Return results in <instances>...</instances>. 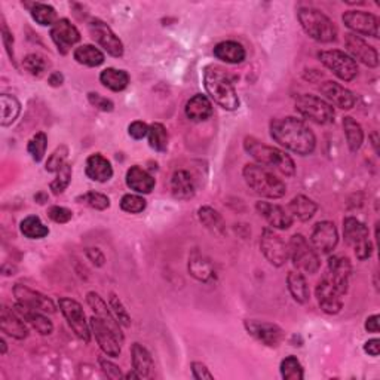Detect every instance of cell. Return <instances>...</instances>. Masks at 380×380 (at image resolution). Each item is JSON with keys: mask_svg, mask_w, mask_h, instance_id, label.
Returning <instances> with one entry per match:
<instances>
[{"mask_svg": "<svg viewBox=\"0 0 380 380\" xmlns=\"http://www.w3.org/2000/svg\"><path fill=\"white\" fill-rule=\"evenodd\" d=\"M23 67L26 72H28L32 76H42L48 67L46 59L39 54H28L23 59Z\"/></svg>", "mask_w": 380, "mask_h": 380, "instance_id": "cell-47", "label": "cell"}, {"mask_svg": "<svg viewBox=\"0 0 380 380\" xmlns=\"http://www.w3.org/2000/svg\"><path fill=\"white\" fill-rule=\"evenodd\" d=\"M88 99H89V103H91V106H94L98 110H102V112H113L115 104L112 99H108L97 93H89Z\"/></svg>", "mask_w": 380, "mask_h": 380, "instance_id": "cell-53", "label": "cell"}, {"mask_svg": "<svg viewBox=\"0 0 380 380\" xmlns=\"http://www.w3.org/2000/svg\"><path fill=\"white\" fill-rule=\"evenodd\" d=\"M376 137H377V134H376V133H373V134H372V138H373V146H374V150L377 152V138H376Z\"/></svg>", "mask_w": 380, "mask_h": 380, "instance_id": "cell-63", "label": "cell"}, {"mask_svg": "<svg viewBox=\"0 0 380 380\" xmlns=\"http://www.w3.org/2000/svg\"><path fill=\"white\" fill-rule=\"evenodd\" d=\"M14 296L17 298V303H21L27 307L36 309V311H42L45 314H54L57 307L54 302L48 296L36 292V289L28 288L23 284H15Z\"/></svg>", "mask_w": 380, "mask_h": 380, "instance_id": "cell-19", "label": "cell"}, {"mask_svg": "<svg viewBox=\"0 0 380 380\" xmlns=\"http://www.w3.org/2000/svg\"><path fill=\"white\" fill-rule=\"evenodd\" d=\"M86 303L89 305V307L93 309V312L94 315H97L98 318H102L103 321L113 330V332L121 337L122 340L125 339L124 337V333H122V330H121V323L117 321L116 316L113 315L112 312V309H110L107 306V303L103 300V297L99 296L98 293L95 292H91V293H88L86 294Z\"/></svg>", "mask_w": 380, "mask_h": 380, "instance_id": "cell-24", "label": "cell"}, {"mask_svg": "<svg viewBox=\"0 0 380 380\" xmlns=\"http://www.w3.org/2000/svg\"><path fill=\"white\" fill-rule=\"evenodd\" d=\"M14 311H15L19 316H21L27 324L32 325L39 334L48 336V334H51V333L54 332V324H53L51 319H49L48 316L44 315L45 312H42V311H36V309L27 307V306L21 305V303H17Z\"/></svg>", "mask_w": 380, "mask_h": 380, "instance_id": "cell-26", "label": "cell"}, {"mask_svg": "<svg viewBox=\"0 0 380 380\" xmlns=\"http://www.w3.org/2000/svg\"><path fill=\"white\" fill-rule=\"evenodd\" d=\"M98 363H99V367H102V370H103V373L107 376V379L117 380V379L124 377L121 368H119L116 364H113L112 361H108V359L99 358Z\"/></svg>", "mask_w": 380, "mask_h": 380, "instance_id": "cell-54", "label": "cell"}, {"mask_svg": "<svg viewBox=\"0 0 380 380\" xmlns=\"http://www.w3.org/2000/svg\"><path fill=\"white\" fill-rule=\"evenodd\" d=\"M59 311H61L63 316L68 327L72 328V332L82 340L85 343H89L91 340V328H89V323L86 321V316L81 303L70 297H61L58 300Z\"/></svg>", "mask_w": 380, "mask_h": 380, "instance_id": "cell-10", "label": "cell"}, {"mask_svg": "<svg viewBox=\"0 0 380 380\" xmlns=\"http://www.w3.org/2000/svg\"><path fill=\"white\" fill-rule=\"evenodd\" d=\"M0 346H2V355L6 354V342L5 339H0Z\"/></svg>", "mask_w": 380, "mask_h": 380, "instance_id": "cell-62", "label": "cell"}, {"mask_svg": "<svg viewBox=\"0 0 380 380\" xmlns=\"http://www.w3.org/2000/svg\"><path fill=\"white\" fill-rule=\"evenodd\" d=\"M76 201L79 204H84V205H88L89 208H94V209H98V211H104V209H107L110 207V199L103 195V193H98V192H88V193H84L81 196L76 198Z\"/></svg>", "mask_w": 380, "mask_h": 380, "instance_id": "cell-46", "label": "cell"}, {"mask_svg": "<svg viewBox=\"0 0 380 380\" xmlns=\"http://www.w3.org/2000/svg\"><path fill=\"white\" fill-rule=\"evenodd\" d=\"M89 328H91V333L95 336L98 346L102 348V351L107 357L117 358L121 355V346L124 343V340L119 337L102 318L94 315L89 319Z\"/></svg>", "mask_w": 380, "mask_h": 380, "instance_id": "cell-12", "label": "cell"}, {"mask_svg": "<svg viewBox=\"0 0 380 380\" xmlns=\"http://www.w3.org/2000/svg\"><path fill=\"white\" fill-rule=\"evenodd\" d=\"M288 251L289 258L293 260V265L298 272L314 275L319 271L321 263H319L318 251L303 235L296 234L289 238Z\"/></svg>", "mask_w": 380, "mask_h": 380, "instance_id": "cell-6", "label": "cell"}, {"mask_svg": "<svg viewBox=\"0 0 380 380\" xmlns=\"http://www.w3.org/2000/svg\"><path fill=\"white\" fill-rule=\"evenodd\" d=\"M345 46L348 53L351 54L352 59H358L359 63H363L367 67H377L379 66V54L376 49L368 45L361 36L348 33L345 35Z\"/></svg>", "mask_w": 380, "mask_h": 380, "instance_id": "cell-18", "label": "cell"}, {"mask_svg": "<svg viewBox=\"0 0 380 380\" xmlns=\"http://www.w3.org/2000/svg\"><path fill=\"white\" fill-rule=\"evenodd\" d=\"M298 23L305 33L319 44H332L337 39V27L325 14L314 8H300Z\"/></svg>", "mask_w": 380, "mask_h": 380, "instance_id": "cell-5", "label": "cell"}, {"mask_svg": "<svg viewBox=\"0 0 380 380\" xmlns=\"http://www.w3.org/2000/svg\"><path fill=\"white\" fill-rule=\"evenodd\" d=\"M0 328H2V333L18 340H23L28 336V328L24 319L14 309L6 306H3L2 312H0Z\"/></svg>", "mask_w": 380, "mask_h": 380, "instance_id": "cell-25", "label": "cell"}, {"mask_svg": "<svg viewBox=\"0 0 380 380\" xmlns=\"http://www.w3.org/2000/svg\"><path fill=\"white\" fill-rule=\"evenodd\" d=\"M146 205H147L146 199L140 195L128 193V195H124L121 199V208L125 213H129V214L143 213L146 209Z\"/></svg>", "mask_w": 380, "mask_h": 380, "instance_id": "cell-48", "label": "cell"}, {"mask_svg": "<svg viewBox=\"0 0 380 380\" xmlns=\"http://www.w3.org/2000/svg\"><path fill=\"white\" fill-rule=\"evenodd\" d=\"M189 274L201 283H211L216 279L213 263L199 251H193L189 257Z\"/></svg>", "mask_w": 380, "mask_h": 380, "instance_id": "cell-28", "label": "cell"}, {"mask_svg": "<svg viewBox=\"0 0 380 380\" xmlns=\"http://www.w3.org/2000/svg\"><path fill=\"white\" fill-rule=\"evenodd\" d=\"M190 368H192V376L196 379V380H204V379H209L213 380L214 379V374L209 372V370L207 368L205 364L202 363H192V365H190Z\"/></svg>", "mask_w": 380, "mask_h": 380, "instance_id": "cell-56", "label": "cell"}, {"mask_svg": "<svg viewBox=\"0 0 380 380\" xmlns=\"http://www.w3.org/2000/svg\"><path fill=\"white\" fill-rule=\"evenodd\" d=\"M318 58L330 72L345 82H351L358 76L357 61L343 51H339V49L321 51L318 54Z\"/></svg>", "mask_w": 380, "mask_h": 380, "instance_id": "cell-9", "label": "cell"}, {"mask_svg": "<svg viewBox=\"0 0 380 380\" xmlns=\"http://www.w3.org/2000/svg\"><path fill=\"white\" fill-rule=\"evenodd\" d=\"M343 129H345V137L351 152H357L359 147L363 146L364 142V131L361 125H359L354 117L346 116L343 117Z\"/></svg>", "mask_w": 380, "mask_h": 380, "instance_id": "cell-39", "label": "cell"}, {"mask_svg": "<svg viewBox=\"0 0 380 380\" xmlns=\"http://www.w3.org/2000/svg\"><path fill=\"white\" fill-rule=\"evenodd\" d=\"M48 217L53 220V222L58 223V225H64L68 223L70 220L73 217V213L70 211L68 208L59 207V205H54L48 209Z\"/></svg>", "mask_w": 380, "mask_h": 380, "instance_id": "cell-52", "label": "cell"}, {"mask_svg": "<svg viewBox=\"0 0 380 380\" xmlns=\"http://www.w3.org/2000/svg\"><path fill=\"white\" fill-rule=\"evenodd\" d=\"M287 287L289 294L297 303H306L309 300V287L302 272L292 271L287 275Z\"/></svg>", "mask_w": 380, "mask_h": 380, "instance_id": "cell-37", "label": "cell"}, {"mask_svg": "<svg viewBox=\"0 0 380 380\" xmlns=\"http://www.w3.org/2000/svg\"><path fill=\"white\" fill-rule=\"evenodd\" d=\"M364 351L370 357H379V352H380V340L379 339L368 340V342H365V345H364Z\"/></svg>", "mask_w": 380, "mask_h": 380, "instance_id": "cell-59", "label": "cell"}, {"mask_svg": "<svg viewBox=\"0 0 380 380\" xmlns=\"http://www.w3.org/2000/svg\"><path fill=\"white\" fill-rule=\"evenodd\" d=\"M260 249H262L267 262L276 267L284 266L289 258L288 244H285L284 239L269 227L263 229L262 236H260Z\"/></svg>", "mask_w": 380, "mask_h": 380, "instance_id": "cell-11", "label": "cell"}, {"mask_svg": "<svg viewBox=\"0 0 380 380\" xmlns=\"http://www.w3.org/2000/svg\"><path fill=\"white\" fill-rule=\"evenodd\" d=\"M244 327L249 336H253L260 343L269 348H276L283 343L285 337L284 330L272 323L256 321V319H248L244 323Z\"/></svg>", "mask_w": 380, "mask_h": 380, "instance_id": "cell-14", "label": "cell"}, {"mask_svg": "<svg viewBox=\"0 0 380 380\" xmlns=\"http://www.w3.org/2000/svg\"><path fill=\"white\" fill-rule=\"evenodd\" d=\"M244 149L258 165L276 169L285 177H293L296 174L294 161L281 149L267 146L254 137H245Z\"/></svg>", "mask_w": 380, "mask_h": 380, "instance_id": "cell-2", "label": "cell"}, {"mask_svg": "<svg viewBox=\"0 0 380 380\" xmlns=\"http://www.w3.org/2000/svg\"><path fill=\"white\" fill-rule=\"evenodd\" d=\"M213 54L217 59L227 64H239L245 59V49L241 44L234 41H225L220 42L214 46Z\"/></svg>", "mask_w": 380, "mask_h": 380, "instance_id": "cell-30", "label": "cell"}, {"mask_svg": "<svg viewBox=\"0 0 380 380\" xmlns=\"http://www.w3.org/2000/svg\"><path fill=\"white\" fill-rule=\"evenodd\" d=\"M288 209L292 217L300 220V222H307V220H311L315 216L318 205L311 198H307L305 195H297L289 201Z\"/></svg>", "mask_w": 380, "mask_h": 380, "instance_id": "cell-33", "label": "cell"}, {"mask_svg": "<svg viewBox=\"0 0 380 380\" xmlns=\"http://www.w3.org/2000/svg\"><path fill=\"white\" fill-rule=\"evenodd\" d=\"M19 231L28 239H42L49 234V229L36 216L26 217L19 225Z\"/></svg>", "mask_w": 380, "mask_h": 380, "instance_id": "cell-41", "label": "cell"}, {"mask_svg": "<svg viewBox=\"0 0 380 380\" xmlns=\"http://www.w3.org/2000/svg\"><path fill=\"white\" fill-rule=\"evenodd\" d=\"M51 39L58 48V53L66 55L70 49L81 41V33L67 18H61L51 27Z\"/></svg>", "mask_w": 380, "mask_h": 380, "instance_id": "cell-17", "label": "cell"}, {"mask_svg": "<svg viewBox=\"0 0 380 380\" xmlns=\"http://www.w3.org/2000/svg\"><path fill=\"white\" fill-rule=\"evenodd\" d=\"M2 39H3V45H5V48H6V51H8V55L9 57H11V61H14V51H12V46H14V37H12V35L11 33H9L8 32V28H6V26L3 24V27H2Z\"/></svg>", "mask_w": 380, "mask_h": 380, "instance_id": "cell-58", "label": "cell"}, {"mask_svg": "<svg viewBox=\"0 0 380 380\" xmlns=\"http://www.w3.org/2000/svg\"><path fill=\"white\" fill-rule=\"evenodd\" d=\"M171 192L180 201H187L195 196V182L190 173L180 169L171 177Z\"/></svg>", "mask_w": 380, "mask_h": 380, "instance_id": "cell-32", "label": "cell"}, {"mask_svg": "<svg viewBox=\"0 0 380 380\" xmlns=\"http://www.w3.org/2000/svg\"><path fill=\"white\" fill-rule=\"evenodd\" d=\"M70 182H72V165L66 164L57 173L55 180H54V182L51 183V186H49V187H51L54 195H59V193H63L64 190L68 187Z\"/></svg>", "mask_w": 380, "mask_h": 380, "instance_id": "cell-49", "label": "cell"}, {"mask_svg": "<svg viewBox=\"0 0 380 380\" xmlns=\"http://www.w3.org/2000/svg\"><path fill=\"white\" fill-rule=\"evenodd\" d=\"M296 110L303 117L309 119L318 125H328L334 122V108L327 103L324 98L312 95V94H302L296 98Z\"/></svg>", "mask_w": 380, "mask_h": 380, "instance_id": "cell-7", "label": "cell"}, {"mask_svg": "<svg viewBox=\"0 0 380 380\" xmlns=\"http://www.w3.org/2000/svg\"><path fill=\"white\" fill-rule=\"evenodd\" d=\"M339 234L337 227L332 222H319L314 226L311 234V244L316 251L330 254L337 247Z\"/></svg>", "mask_w": 380, "mask_h": 380, "instance_id": "cell-21", "label": "cell"}, {"mask_svg": "<svg viewBox=\"0 0 380 380\" xmlns=\"http://www.w3.org/2000/svg\"><path fill=\"white\" fill-rule=\"evenodd\" d=\"M198 217L208 231H211L216 235L226 234V223L218 211H216L211 207H201L198 209Z\"/></svg>", "mask_w": 380, "mask_h": 380, "instance_id": "cell-36", "label": "cell"}, {"mask_svg": "<svg viewBox=\"0 0 380 380\" xmlns=\"http://www.w3.org/2000/svg\"><path fill=\"white\" fill-rule=\"evenodd\" d=\"M46 147H48V137L45 133H37L32 137L28 144H27V150L30 156L33 158V161L41 162L42 159L45 158L46 153Z\"/></svg>", "mask_w": 380, "mask_h": 380, "instance_id": "cell-45", "label": "cell"}, {"mask_svg": "<svg viewBox=\"0 0 380 380\" xmlns=\"http://www.w3.org/2000/svg\"><path fill=\"white\" fill-rule=\"evenodd\" d=\"M131 359L133 370H135L140 377H149V374L152 373V370L155 367V363L152 355H150V352L143 345L134 343L131 346Z\"/></svg>", "mask_w": 380, "mask_h": 380, "instance_id": "cell-34", "label": "cell"}, {"mask_svg": "<svg viewBox=\"0 0 380 380\" xmlns=\"http://www.w3.org/2000/svg\"><path fill=\"white\" fill-rule=\"evenodd\" d=\"M352 274L351 260L345 256H332L328 258L327 274L324 275L332 283L337 292L345 296L349 288V279Z\"/></svg>", "mask_w": 380, "mask_h": 380, "instance_id": "cell-15", "label": "cell"}, {"mask_svg": "<svg viewBox=\"0 0 380 380\" xmlns=\"http://www.w3.org/2000/svg\"><path fill=\"white\" fill-rule=\"evenodd\" d=\"M85 174L88 178H91L93 182L106 183L112 178L113 168H112V164H110L103 155L94 153L86 159Z\"/></svg>", "mask_w": 380, "mask_h": 380, "instance_id": "cell-27", "label": "cell"}, {"mask_svg": "<svg viewBox=\"0 0 380 380\" xmlns=\"http://www.w3.org/2000/svg\"><path fill=\"white\" fill-rule=\"evenodd\" d=\"M86 257L91 260L93 265H95L97 267H102L106 263V257H104L102 249H98V248H88L86 249Z\"/></svg>", "mask_w": 380, "mask_h": 380, "instance_id": "cell-57", "label": "cell"}, {"mask_svg": "<svg viewBox=\"0 0 380 380\" xmlns=\"http://www.w3.org/2000/svg\"><path fill=\"white\" fill-rule=\"evenodd\" d=\"M128 134L134 140H142L149 134V125L142 121H135L128 126Z\"/></svg>", "mask_w": 380, "mask_h": 380, "instance_id": "cell-55", "label": "cell"}, {"mask_svg": "<svg viewBox=\"0 0 380 380\" xmlns=\"http://www.w3.org/2000/svg\"><path fill=\"white\" fill-rule=\"evenodd\" d=\"M315 294H316L318 305L321 307L323 312L328 315H336L342 311L343 307L342 294L337 292L336 287L330 283L325 276H323L321 281L318 283Z\"/></svg>", "mask_w": 380, "mask_h": 380, "instance_id": "cell-20", "label": "cell"}, {"mask_svg": "<svg viewBox=\"0 0 380 380\" xmlns=\"http://www.w3.org/2000/svg\"><path fill=\"white\" fill-rule=\"evenodd\" d=\"M247 186L258 196L279 199L287 192V186L271 169L258 164H247L243 171Z\"/></svg>", "mask_w": 380, "mask_h": 380, "instance_id": "cell-4", "label": "cell"}, {"mask_svg": "<svg viewBox=\"0 0 380 380\" xmlns=\"http://www.w3.org/2000/svg\"><path fill=\"white\" fill-rule=\"evenodd\" d=\"M99 82H102L110 91H124V89L129 84V75L125 70H117L113 67L104 68L102 73H99Z\"/></svg>", "mask_w": 380, "mask_h": 380, "instance_id": "cell-35", "label": "cell"}, {"mask_svg": "<svg viewBox=\"0 0 380 380\" xmlns=\"http://www.w3.org/2000/svg\"><path fill=\"white\" fill-rule=\"evenodd\" d=\"M279 370H281V376L285 380H302L305 377L302 364H300L298 359L293 355H289L285 359H283Z\"/></svg>", "mask_w": 380, "mask_h": 380, "instance_id": "cell-44", "label": "cell"}, {"mask_svg": "<svg viewBox=\"0 0 380 380\" xmlns=\"http://www.w3.org/2000/svg\"><path fill=\"white\" fill-rule=\"evenodd\" d=\"M204 85L207 94L220 107L229 110V112L239 107V97L232 79L222 68L216 66L207 67L204 73Z\"/></svg>", "mask_w": 380, "mask_h": 380, "instance_id": "cell-3", "label": "cell"}, {"mask_svg": "<svg viewBox=\"0 0 380 380\" xmlns=\"http://www.w3.org/2000/svg\"><path fill=\"white\" fill-rule=\"evenodd\" d=\"M0 108H2L0 124H2V126H9L17 121L19 112H21V104H19L14 95L2 94L0 95Z\"/></svg>", "mask_w": 380, "mask_h": 380, "instance_id": "cell-40", "label": "cell"}, {"mask_svg": "<svg viewBox=\"0 0 380 380\" xmlns=\"http://www.w3.org/2000/svg\"><path fill=\"white\" fill-rule=\"evenodd\" d=\"M88 28L91 37L107 54L116 58L124 55V45L121 42V39L113 33V30L104 21H102V19H91L88 24Z\"/></svg>", "mask_w": 380, "mask_h": 380, "instance_id": "cell-13", "label": "cell"}, {"mask_svg": "<svg viewBox=\"0 0 380 380\" xmlns=\"http://www.w3.org/2000/svg\"><path fill=\"white\" fill-rule=\"evenodd\" d=\"M271 137L279 146L300 156L314 153L316 147V138L312 129L302 119L293 116L274 119L271 122Z\"/></svg>", "mask_w": 380, "mask_h": 380, "instance_id": "cell-1", "label": "cell"}, {"mask_svg": "<svg viewBox=\"0 0 380 380\" xmlns=\"http://www.w3.org/2000/svg\"><path fill=\"white\" fill-rule=\"evenodd\" d=\"M30 14H32L33 19L44 27L46 26H54L58 19H57V12L55 9L51 5L41 3V2H35L30 5Z\"/></svg>", "mask_w": 380, "mask_h": 380, "instance_id": "cell-42", "label": "cell"}, {"mask_svg": "<svg viewBox=\"0 0 380 380\" xmlns=\"http://www.w3.org/2000/svg\"><path fill=\"white\" fill-rule=\"evenodd\" d=\"M67 155H68V149L66 146H59L57 147L55 152L48 158L46 161V171L48 173H58L59 169H61L67 162Z\"/></svg>", "mask_w": 380, "mask_h": 380, "instance_id": "cell-51", "label": "cell"}, {"mask_svg": "<svg viewBox=\"0 0 380 380\" xmlns=\"http://www.w3.org/2000/svg\"><path fill=\"white\" fill-rule=\"evenodd\" d=\"M256 209L274 229L285 231V229H289L293 225L292 214L285 211L281 205L260 201L256 204Z\"/></svg>", "mask_w": 380, "mask_h": 380, "instance_id": "cell-23", "label": "cell"}, {"mask_svg": "<svg viewBox=\"0 0 380 380\" xmlns=\"http://www.w3.org/2000/svg\"><path fill=\"white\" fill-rule=\"evenodd\" d=\"M108 303H110V309H112L113 315L116 316L117 321L121 323V325H124V327L131 325V316H129L124 303L121 302V298H119L115 293H110Z\"/></svg>", "mask_w": 380, "mask_h": 380, "instance_id": "cell-50", "label": "cell"}, {"mask_svg": "<svg viewBox=\"0 0 380 380\" xmlns=\"http://www.w3.org/2000/svg\"><path fill=\"white\" fill-rule=\"evenodd\" d=\"M73 57L79 64L88 67H98L104 63V54L94 45H81L75 49Z\"/></svg>", "mask_w": 380, "mask_h": 380, "instance_id": "cell-38", "label": "cell"}, {"mask_svg": "<svg viewBox=\"0 0 380 380\" xmlns=\"http://www.w3.org/2000/svg\"><path fill=\"white\" fill-rule=\"evenodd\" d=\"M379 315H372L367 318L365 321V330L368 333H379Z\"/></svg>", "mask_w": 380, "mask_h": 380, "instance_id": "cell-60", "label": "cell"}, {"mask_svg": "<svg viewBox=\"0 0 380 380\" xmlns=\"http://www.w3.org/2000/svg\"><path fill=\"white\" fill-rule=\"evenodd\" d=\"M213 115V104L208 97L196 94L186 104V116L193 122H204Z\"/></svg>", "mask_w": 380, "mask_h": 380, "instance_id": "cell-31", "label": "cell"}, {"mask_svg": "<svg viewBox=\"0 0 380 380\" xmlns=\"http://www.w3.org/2000/svg\"><path fill=\"white\" fill-rule=\"evenodd\" d=\"M149 146L156 152H165L168 147V131L162 124H152L149 126Z\"/></svg>", "mask_w": 380, "mask_h": 380, "instance_id": "cell-43", "label": "cell"}, {"mask_svg": "<svg viewBox=\"0 0 380 380\" xmlns=\"http://www.w3.org/2000/svg\"><path fill=\"white\" fill-rule=\"evenodd\" d=\"M48 82L51 86H61L64 82V76L59 72H53L48 77Z\"/></svg>", "mask_w": 380, "mask_h": 380, "instance_id": "cell-61", "label": "cell"}, {"mask_svg": "<svg viewBox=\"0 0 380 380\" xmlns=\"http://www.w3.org/2000/svg\"><path fill=\"white\" fill-rule=\"evenodd\" d=\"M343 236L349 247H352L357 258L367 260L373 253V245L370 241L368 227L355 217L343 220Z\"/></svg>", "mask_w": 380, "mask_h": 380, "instance_id": "cell-8", "label": "cell"}, {"mask_svg": "<svg viewBox=\"0 0 380 380\" xmlns=\"http://www.w3.org/2000/svg\"><path fill=\"white\" fill-rule=\"evenodd\" d=\"M155 184V178L142 167L134 165L126 171V186L137 193L147 195L152 192Z\"/></svg>", "mask_w": 380, "mask_h": 380, "instance_id": "cell-29", "label": "cell"}, {"mask_svg": "<svg viewBox=\"0 0 380 380\" xmlns=\"http://www.w3.org/2000/svg\"><path fill=\"white\" fill-rule=\"evenodd\" d=\"M345 26L352 30L354 35L379 37V19L376 15L364 11H348L342 17Z\"/></svg>", "mask_w": 380, "mask_h": 380, "instance_id": "cell-16", "label": "cell"}, {"mask_svg": "<svg viewBox=\"0 0 380 380\" xmlns=\"http://www.w3.org/2000/svg\"><path fill=\"white\" fill-rule=\"evenodd\" d=\"M319 93H321L327 103L342 110H351L355 106V95L337 82L327 81L319 85Z\"/></svg>", "mask_w": 380, "mask_h": 380, "instance_id": "cell-22", "label": "cell"}]
</instances>
